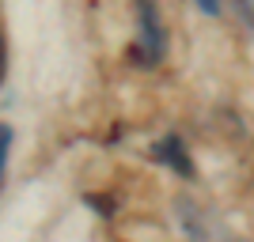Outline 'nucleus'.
I'll return each mask as SVG.
<instances>
[{
    "mask_svg": "<svg viewBox=\"0 0 254 242\" xmlns=\"http://www.w3.org/2000/svg\"><path fill=\"white\" fill-rule=\"evenodd\" d=\"M4 72H8V49H4V34H0V84H4Z\"/></svg>",
    "mask_w": 254,
    "mask_h": 242,
    "instance_id": "obj_4",
    "label": "nucleus"
},
{
    "mask_svg": "<svg viewBox=\"0 0 254 242\" xmlns=\"http://www.w3.org/2000/svg\"><path fill=\"white\" fill-rule=\"evenodd\" d=\"M152 155H156L159 163H167L171 170H179V174H186V178L193 174V163H190V155H186V144H182V140L175 137V133L159 140V144L152 147Z\"/></svg>",
    "mask_w": 254,
    "mask_h": 242,
    "instance_id": "obj_2",
    "label": "nucleus"
},
{
    "mask_svg": "<svg viewBox=\"0 0 254 242\" xmlns=\"http://www.w3.org/2000/svg\"><path fill=\"white\" fill-rule=\"evenodd\" d=\"M243 19H247V23L254 27V4H247V8H243Z\"/></svg>",
    "mask_w": 254,
    "mask_h": 242,
    "instance_id": "obj_5",
    "label": "nucleus"
},
{
    "mask_svg": "<svg viewBox=\"0 0 254 242\" xmlns=\"http://www.w3.org/2000/svg\"><path fill=\"white\" fill-rule=\"evenodd\" d=\"M137 19H140V34H137V42H133V49H129V57H133L140 68H152V64L163 57V31H159V11L152 8V4H140V8H137Z\"/></svg>",
    "mask_w": 254,
    "mask_h": 242,
    "instance_id": "obj_1",
    "label": "nucleus"
},
{
    "mask_svg": "<svg viewBox=\"0 0 254 242\" xmlns=\"http://www.w3.org/2000/svg\"><path fill=\"white\" fill-rule=\"evenodd\" d=\"M8 151H11V129L0 125V182H4V167H8Z\"/></svg>",
    "mask_w": 254,
    "mask_h": 242,
    "instance_id": "obj_3",
    "label": "nucleus"
}]
</instances>
